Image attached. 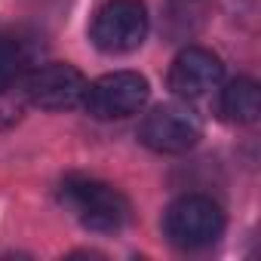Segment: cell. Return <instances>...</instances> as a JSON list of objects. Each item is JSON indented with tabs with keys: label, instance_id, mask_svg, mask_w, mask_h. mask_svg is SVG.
<instances>
[{
	"label": "cell",
	"instance_id": "6da1fadb",
	"mask_svg": "<svg viewBox=\"0 0 261 261\" xmlns=\"http://www.w3.org/2000/svg\"><path fill=\"white\" fill-rule=\"evenodd\" d=\"M62 206L95 233H120L133 221V203L123 191L89 175H68L59 188Z\"/></svg>",
	"mask_w": 261,
	"mask_h": 261
},
{
	"label": "cell",
	"instance_id": "7a4b0ae2",
	"mask_svg": "<svg viewBox=\"0 0 261 261\" xmlns=\"http://www.w3.org/2000/svg\"><path fill=\"white\" fill-rule=\"evenodd\" d=\"M224 233V212L212 197L188 194L166 206L163 212V237L185 252L206 249Z\"/></svg>",
	"mask_w": 261,
	"mask_h": 261
},
{
	"label": "cell",
	"instance_id": "3957f363",
	"mask_svg": "<svg viewBox=\"0 0 261 261\" xmlns=\"http://www.w3.org/2000/svg\"><path fill=\"white\" fill-rule=\"evenodd\" d=\"M148 28L151 19L142 0H108L92 19L89 40L108 56H123L145 43Z\"/></svg>",
	"mask_w": 261,
	"mask_h": 261
},
{
	"label": "cell",
	"instance_id": "277c9868",
	"mask_svg": "<svg viewBox=\"0 0 261 261\" xmlns=\"http://www.w3.org/2000/svg\"><path fill=\"white\" fill-rule=\"evenodd\" d=\"M151 98V86L139 71H114L98 77L95 83H86L83 108L95 120H126L139 114Z\"/></svg>",
	"mask_w": 261,
	"mask_h": 261
},
{
	"label": "cell",
	"instance_id": "5b68a950",
	"mask_svg": "<svg viewBox=\"0 0 261 261\" xmlns=\"http://www.w3.org/2000/svg\"><path fill=\"white\" fill-rule=\"evenodd\" d=\"M139 139L145 148L157 154H185L203 139V123L197 111L172 101V105H160L151 114H145L139 126Z\"/></svg>",
	"mask_w": 261,
	"mask_h": 261
},
{
	"label": "cell",
	"instance_id": "8992f818",
	"mask_svg": "<svg viewBox=\"0 0 261 261\" xmlns=\"http://www.w3.org/2000/svg\"><path fill=\"white\" fill-rule=\"evenodd\" d=\"M19 89L25 101L40 111H68L83 101L86 77L68 62H49V65L31 68Z\"/></svg>",
	"mask_w": 261,
	"mask_h": 261
},
{
	"label": "cell",
	"instance_id": "52a82bcc",
	"mask_svg": "<svg viewBox=\"0 0 261 261\" xmlns=\"http://www.w3.org/2000/svg\"><path fill=\"white\" fill-rule=\"evenodd\" d=\"M221 80H224V65L206 46H185L169 68V89L185 101L209 95L212 89L221 86Z\"/></svg>",
	"mask_w": 261,
	"mask_h": 261
},
{
	"label": "cell",
	"instance_id": "ba28073f",
	"mask_svg": "<svg viewBox=\"0 0 261 261\" xmlns=\"http://www.w3.org/2000/svg\"><path fill=\"white\" fill-rule=\"evenodd\" d=\"M258 111H261V95H258V83L252 77H237L221 89V98H218L221 120H227L233 126H249L258 120Z\"/></svg>",
	"mask_w": 261,
	"mask_h": 261
},
{
	"label": "cell",
	"instance_id": "9c48e42d",
	"mask_svg": "<svg viewBox=\"0 0 261 261\" xmlns=\"http://www.w3.org/2000/svg\"><path fill=\"white\" fill-rule=\"evenodd\" d=\"M28 71H31V49L25 46V40L0 34V89L22 86Z\"/></svg>",
	"mask_w": 261,
	"mask_h": 261
},
{
	"label": "cell",
	"instance_id": "30bf717a",
	"mask_svg": "<svg viewBox=\"0 0 261 261\" xmlns=\"http://www.w3.org/2000/svg\"><path fill=\"white\" fill-rule=\"evenodd\" d=\"M206 0H169L166 4V31L172 37H191L206 22Z\"/></svg>",
	"mask_w": 261,
	"mask_h": 261
},
{
	"label": "cell",
	"instance_id": "8fae6325",
	"mask_svg": "<svg viewBox=\"0 0 261 261\" xmlns=\"http://www.w3.org/2000/svg\"><path fill=\"white\" fill-rule=\"evenodd\" d=\"M25 95H22V89L16 86V89H0V133L4 129H13L19 120H22V114H25Z\"/></svg>",
	"mask_w": 261,
	"mask_h": 261
}]
</instances>
